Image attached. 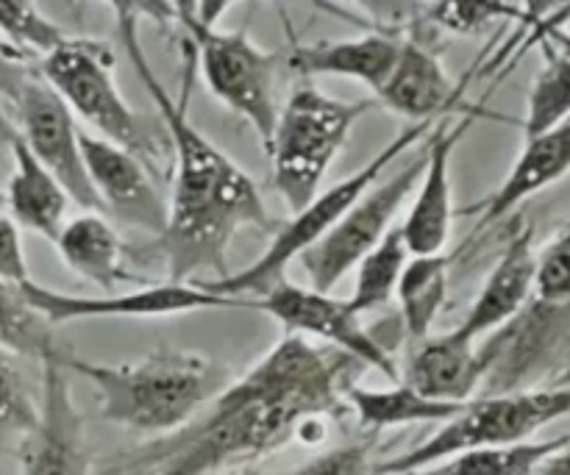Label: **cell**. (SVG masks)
Instances as JSON below:
<instances>
[{"instance_id":"cell-2","label":"cell","mask_w":570,"mask_h":475,"mask_svg":"<svg viewBox=\"0 0 570 475\" xmlns=\"http://www.w3.org/2000/svg\"><path fill=\"white\" fill-rule=\"evenodd\" d=\"M115 11L128 59L159 109L176 159L167 228L156 239V248L165 256L173 284H198L206 273L212 276L226 267L228 245L243 228H271L273 222L254 178L187 120L184 103L170 98L159 76L150 70L134 6L117 3Z\"/></svg>"},{"instance_id":"cell-6","label":"cell","mask_w":570,"mask_h":475,"mask_svg":"<svg viewBox=\"0 0 570 475\" xmlns=\"http://www.w3.org/2000/svg\"><path fill=\"white\" fill-rule=\"evenodd\" d=\"M568 415L570 387L515 389L493 398L468 400L460 415L443 423L434 437L395 459L379 462L373 475H410L473 448L532 443L540 428Z\"/></svg>"},{"instance_id":"cell-34","label":"cell","mask_w":570,"mask_h":475,"mask_svg":"<svg viewBox=\"0 0 570 475\" xmlns=\"http://www.w3.org/2000/svg\"><path fill=\"white\" fill-rule=\"evenodd\" d=\"M33 72H37V65H31V59H28L26 53L11 48V44L0 37V98H6L14 106V100L20 98L22 87H26V81Z\"/></svg>"},{"instance_id":"cell-35","label":"cell","mask_w":570,"mask_h":475,"mask_svg":"<svg viewBox=\"0 0 570 475\" xmlns=\"http://www.w3.org/2000/svg\"><path fill=\"white\" fill-rule=\"evenodd\" d=\"M0 278L11 284L31 281L26 265V254H22L20 231H17L14 220L0 211Z\"/></svg>"},{"instance_id":"cell-14","label":"cell","mask_w":570,"mask_h":475,"mask_svg":"<svg viewBox=\"0 0 570 475\" xmlns=\"http://www.w3.org/2000/svg\"><path fill=\"white\" fill-rule=\"evenodd\" d=\"M81 156L106 215L159 239L167 228V200L154 187L148 165L120 145L83 131Z\"/></svg>"},{"instance_id":"cell-32","label":"cell","mask_w":570,"mask_h":475,"mask_svg":"<svg viewBox=\"0 0 570 475\" xmlns=\"http://www.w3.org/2000/svg\"><path fill=\"white\" fill-rule=\"evenodd\" d=\"M373 439H356L287 475H373Z\"/></svg>"},{"instance_id":"cell-9","label":"cell","mask_w":570,"mask_h":475,"mask_svg":"<svg viewBox=\"0 0 570 475\" xmlns=\"http://www.w3.org/2000/svg\"><path fill=\"white\" fill-rule=\"evenodd\" d=\"M426 165V150L410 161L404 170L390 176L387 181L379 184L376 189H367L348 211L337 220V226L301 256V267L309 276L315 293H332L351 270L360 267V261L376 248L384 234L393 228L395 215L415 192L417 181Z\"/></svg>"},{"instance_id":"cell-37","label":"cell","mask_w":570,"mask_h":475,"mask_svg":"<svg viewBox=\"0 0 570 475\" xmlns=\"http://www.w3.org/2000/svg\"><path fill=\"white\" fill-rule=\"evenodd\" d=\"M554 387H570V359L566 362V367H562L560 376H557Z\"/></svg>"},{"instance_id":"cell-29","label":"cell","mask_w":570,"mask_h":475,"mask_svg":"<svg viewBox=\"0 0 570 475\" xmlns=\"http://www.w3.org/2000/svg\"><path fill=\"white\" fill-rule=\"evenodd\" d=\"M0 37L17 48L20 53L31 56H50L67 42V33L56 26L53 20L42 14L33 3L22 0H0Z\"/></svg>"},{"instance_id":"cell-33","label":"cell","mask_w":570,"mask_h":475,"mask_svg":"<svg viewBox=\"0 0 570 475\" xmlns=\"http://www.w3.org/2000/svg\"><path fill=\"white\" fill-rule=\"evenodd\" d=\"M426 20L434 22V26H445L456 33H473L488 26L490 17L499 14L501 9L479 3H434L426 6Z\"/></svg>"},{"instance_id":"cell-38","label":"cell","mask_w":570,"mask_h":475,"mask_svg":"<svg viewBox=\"0 0 570 475\" xmlns=\"http://www.w3.org/2000/svg\"><path fill=\"white\" fill-rule=\"evenodd\" d=\"M568 226H570V222H568Z\"/></svg>"},{"instance_id":"cell-5","label":"cell","mask_w":570,"mask_h":475,"mask_svg":"<svg viewBox=\"0 0 570 475\" xmlns=\"http://www.w3.org/2000/svg\"><path fill=\"white\" fill-rule=\"evenodd\" d=\"M371 100L328 98L312 83H298L278 111L271 145L273 184L293 215L321 195L323 176L337 159L351 128L371 109Z\"/></svg>"},{"instance_id":"cell-20","label":"cell","mask_w":570,"mask_h":475,"mask_svg":"<svg viewBox=\"0 0 570 475\" xmlns=\"http://www.w3.org/2000/svg\"><path fill=\"white\" fill-rule=\"evenodd\" d=\"M570 172V117L557 122L554 128L540 137L527 139L521 156L512 165L510 176L499 189L482 204V226L501 220L515 211L532 195L543 192L546 187L557 184Z\"/></svg>"},{"instance_id":"cell-23","label":"cell","mask_w":570,"mask_h":475,"mask_svg":"<svg viewBox=\"0 0 570 475\" xmlns=\"http://www.w3.org/2000/svg\"><path fill=\"white\" fill-rule=\"evenodd\" d=\"M345 404L360 417V426L373 434L384 432V428L412 426V423H449L465 406L423 398L406 384H399L393 389H367L360 384H348Z\"/></svg>"},{"instance_id":"cell-1","label":"cell","mask_w":570,"mask_h":475,"mask_svg":"<svg viewBox=\"0 0 570 475\" xmlns=\"http://www.w3.org/2000/svg\"><path fill=\"white\" fill-rule=\"evenodd\" d=\"M354 365L360 362L340 350H323L287 334L187 426L115 459L106 475H212L273 454L304 420L345 417V387Z\"/></svg>"},{"instance_id":"cell-31","label":"cell","mask_w":570,"mask_h":475,"mask_svg":"<svg viewBox=\"0 0 570 475\" xmlns=\"http://www.w3.org/2000/svg\"><path fill=\"white\" fill-rule=\"evenodd\" d=\"M534 295L546 306H570V226L562 228L538 256Z\"/></svg>"},{"instance_id":"cell-30","label":"cell","mask_w":570,"mask_h":475,"mask_svg":"<svg viewBox=\"0 0 570 475\" xmlns=\"http://www.w3.org/2000/svg\"><path fill=\"white\" fill-rule=\"evenodd\" d=\"M33 423H37V404L17 367V356L0 348V443L9 437H26Z\"/></svg>"},{"instance_id":"cell-36","label":"cell","mask_w":570,"mask_h":475,"mask_svg":"<svg viewBox=\"0 0 570 475\" xmlns=\"http://www.w3.org/2000/svg\"><path fill=\"white\" fill-rule=\"evenodd\" d=\"M534 475H570V445L551 456V459H546Z\"/></svg>"},{"instance_id":"cell-19","label":"cell","mask_w":570,"mask_h":475,"mask_svg":"<svg viewBox=\"0 0 570 475\" xmlns=\"http://www.w3.org/2000/svg\"><path fill=\"white\" fill-rule=\"evenodd\" d=\"M376 98L412 122H434L456 98V87L438 56L417 39H404L401 53Z\"/></svg>"},{"instance_id":"cell-12","label":"cell","mask_w":570,"mask_h":475,"mask_svg":"<svg viewBox=\"0 0 570 475\" xmlns=\"http://www.w3.org/2000/svg\"><path fill=\"white\" fill-rule=\"evenodd\" d=\"M28 306L50 326H67L78 320H104V317H170L204 309H234V306H256L254 300H234L223 295H212L195 284H154L126 295H70L56 293L42 284H20Z\"/></svg>"},{"instance_id":"cell-21","label":"cell","mask_w":570,"mask_h":475,"mask_svg":"<svg viewBox=\"0 0 570 475\" xmlns=\"http://www.w3.org/2000/svg\"><path fill=\"white\" fill-rule=\"evenodd\" d=\"M11 154H14V172H11L3 195L9 217L14 220V226L28 228V231L56 243V237L65 228L61 220H65L70 198L61 189V184L33 159V154L20 139L11 142Z\"/></svg>"},{"instance_id":"cell-15","label":"cell","mask_w":570,"mask_h":475,"mask_svg":"<svg viewBox=\"0 0 570 475\" xmlns=\"http://www.w3.org/2000/svg\"><path fill=\"white\" fill-rule=\"evenodd\" d=\"M473 120H476V115H468L456 126L440 122V126H434V131H429L421 189H417L410 215L401 222V234H404L410 256H438L443 254L445 243H449L451 220H454L451 161H454L456 145L462 142Z\"/></svg>"},{"instance_id":"cell-8","label":"cell","mask_w":570,"mask_h":475,"mask_svg":"<svg viewBox=\"0 0 570 475\" xmlns=\"http://www.w3.org/2000/svg\"><path fill=\"white\" fill-rule=\"evenodd\" d=\"M170 14H176L187 31L189 44L198 53L206 89L234 115H243L256 128L265 154H271L278 111H282L276 100L278 56L256 48L243 31H217L215 26L200 22L195 3L170 6Z\"/></svg>"},{"instance_id":"cell-18","label":"cell","mask_w":570,"mask_h":475,"mask_svg":"<svg viewBox=\"0 0 570 475\" xmlns=\"http://www.w3.org/2000/svg\"><path fill=\"white\" fill-rule=\"evenodd\" d=\"M401 42L404 39L395 37L393 31H373L356 39H337V42L295 44L287 53V67L304 78H354L376 95L399 59Z\"/></svg>"},{"instance_id":"cell-4","label":"cell","mask_w":570,"mask_h":475,"mask_svg":"<svg viewBox=\"0 0 570 475\" xmlns=\"http://www.w3.org/2000/svg\"><path fill=\"white\" fill-rule=\"evenodd\" d=\"M432 128L434 122H412V126L404 128L387 148L379 150L362 170H356L354 176L334 184V187L323 189L306 209H301L298 215L276 234L271 248H267L254 265H248L239 273H226V276L220 278H204V281H198L195 287L234 300H256L265 293H271L276 284L284 281V273H287L289 261L301 259L306 250L315 248V245L337 226L340 217H343L345 211H348L351 206L382 178V172L387 170L401 154H406L412 145L426 139Z\"/></svg>"},{"instance_id":"cell-25","label":"cell","mask_w":570,"mask_h":475,"mask_svg":"<svg viewBox=\"0 0 570 475\" xmlns=\"http://www.w3.org/2000/svg\"><path fill=\"white\" fill-rule=\"evenodd\" d=\"M570 445V434L543 443L501 445V448H473L456 454L440 465L410 475H534L546 459Z\"/></svg>"},{"instance_id":"cell-10","label":"cell","mask_w":570,"mask_h":475,"mask_svg":"<svg viewBox=\"0 0 570 475\" xmlns=\"http://www.w3.org/2000/svg\"><path fill=\"white\" fill-rule=\"evenodd\" d=\"M14 109L20 142L31 150L33 159L61 184L67 198L76 200L81 209L104 215V206L89 184L87 165H83L76 117L39 72L28 78L20 98L14 100Z\"/></svg>"},{"instance_id":"cell-17","label":"cell","mask_w":570,"mask_h":475,"mask_svg":"<svg viewBox=\"0 0 570 475\" xmlns=\"http://www.w3.org/2000/svg\"><path fill=\"white\" fill-rule=\"evenodd\" d=\"M401 378L423 398L468 404L479 384L488 378V359L476 350V343L449 331L412 345Z\"/></svg>"},{"instance_id":"cell-27","label":"cell","mask_w":570,"mask_h":475,"mask_svg":"<svg viewBox=\"0 0 570 475\" xmlns=\"http://www.w3.org/2000/svg\"><path fill=\"white\" fill-rule=\"evenodd\" d=\"M0 348L22 359L48 362L65 356L56 345L53 326L28 306L20 284L0 278Z\"/></svg>"},{"instance_id":"cell-3","label":"cell","mask_w":570,"mask_h":475,"mask_svg":"<svg viewBox=\"0 0 570 475\" xmlns=\"http://www.w3.org/2000/svg\"><path fill=\"white\" fill-rule=\"evenodd\" d=\"M65 367L92 384L106 420L159 437L187 426L232 384L226 367L189 350H156L131 365H95L67 354Z\"/></svg>"},{"instance_id":"cell-24","label":"cell","mask_w":570,"mask_h":475,"mask_svg":"<svg viewBox=\"0 0 570 475\" xmlns=\"http://www.w3.org/2000/svg\"><path fill=\"white\" fill-rule=\"evenodd\" d=\"M401 323L412 345L423 343L449 298V259L438 256H412L401 273L399 289Z\"/></svg>"},{"instance_id":"cell-16","label":"cell","mask_w":570,"mask_h":475,"mask_svg":"<svg viewBox=\"0 0 570 475\" xmlns=\"http://www.w3.org/2000/svg\"><path fill=\"white\" fill-rule=\"evenodd\" d=\"M534 281H538L534 228L521 222V226H515L504 254L495 261L488 281L479 289L476 300L468 309L465 320L454 328V334H460L468 343H476L484 334L510 326L532 300Z\"/></svg>"},{"instance_id":"cell-11","label":"cell","mask_w":570,"mask_h":475,"mask_svg":"<svg viewBox=\"0 0 570 475\" xmlns=\"http://www.w3.org/2000/svg\"><path fill=\"white\" fill-rule=\"evenodd\" d=\"M254 304L256 309L282 323L295 337H317L340 354L360 362V365L379 370L390 382L401 378L393 354L362 326L360 317L348 309L345 300L332 298L326 293H315L312 287H298V284L284 278L282 284H276L271 293L256 298Z\"/></svg>"},{"instance_id":"cell-39","label":"cell","mask_w":570,"mask_h":475,"mask_svg":"<svg viewBox=\"0 0 570 475\" xmlns=\"http://www.w3.org/2000/svg\"><path fill=\"white\" fill-rule=\"evenodd\" d=\"M248 475H250V473H248Z\"/></svg>"},{"instance_id":"cell-7","label":"cell","mask_w":570,"mask_h":475,"mask_svg":"<svg viewBox=\"0 0 570 475\" xmlns=\"http://www.w3.org/2000/svg\"><path fill=\"white\" fill-rule=\"evenodd\" d=\"M42 81L59 95L83 122L95 128V137L126 148L156 170L161 161V148L142 128L139 117L120 95L115 81V53L100 39H67L59 50L45 56L37 65Z\"/></svg>"},{"instance_id":"cell-26","label":"cell","mask_w":570,"mask_h":475,"mask_svg":"<svg viewBox=\"0 0 570 475\" xmlns=\"http://www.w3.org/2000/svg\"><path fill=\"white\" fill-rule=\"evenodd\" d=\"M570 117V37L546 44V65L527 100L523 137L532 139Z\"/></svg>"},{"instance_id":"cell-22","label":"cell","mask_w":570,"mask_h":475,"mask_svg":"<svg viewBox=\"0 0 570 475\" xmlns=\"http://www.w3.org/2000/svg\"><path fill=\"white\" fill-rule=\"evenodd\" d=\"M53 245L65 265L95 287L111 289L122 281H134L131 273L126 270V250L120 237L104 220V215L89 211L65 222Z\"/></svg>"},{"instance_id":"cell-13","label":"cell","mask_w":570,"mask_h":475,"mask_svg":"<svg viewBox=\"0 0 570 475\" xmlns=\"http://www.w3.org/2000/svg\"><path fill=\"white\" fill-rule=\"evenodd\" d=\"M65 356L42 362V398L37 423L20 443V475H89L92 471Z\"/></svg>"},{"instance_id":"cell-28","label":"cell","mask_w":570,"mask_h":475,"mask_svg":"<svg viewBox=\"0 0 570 475\" xmlns=\"http://www.w3.org/2000/svg\"><path fill=\"white\" fill-rule=\"evenodd\" d=\"M406 261H410V250H406L404 234L401 226H393L384 234L382 243L360 261L356 267V284L351 298L345 300L348 309L356 317H362L365 311L382 309L390 304V298L395 295L401 281V273H404Z\"/></svg>"}]
</instances>
